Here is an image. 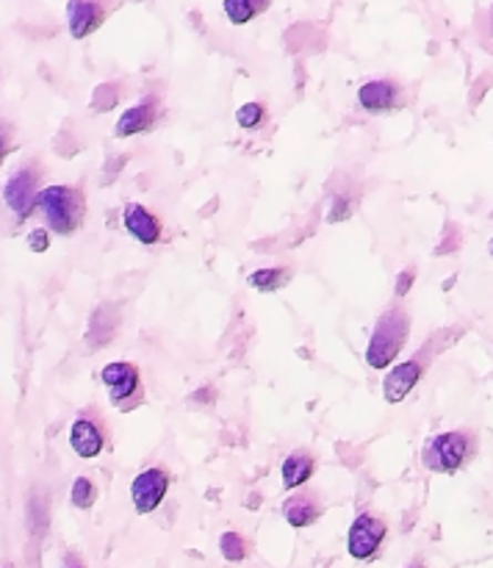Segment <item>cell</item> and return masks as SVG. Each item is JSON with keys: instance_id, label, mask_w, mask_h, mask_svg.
I'll return each instance as SVG.
<instances>
[{"instance_id": "20", "label": "cell", "mask_w": 493, "mask_h": 568, "mask_svg": "<svg viewBox=\"0 0 493 568\" xmlns=\"http://www.w3.org/2000/svg\"><path fill=\"white\" fill-rule=\"evenodd\" d=\"M219 552H222V558L230 560V564H242V560L247 558V541H244L238 532L227 530L225 536L219 538Z\"/></svg>"}, {"instance_id": "15", "label": "cell", "mask_w": 493, "mask_h": 568, "mask_svg": "<svg viewBox=\"0 0 493 568\" xmlns=\"http://www.w3.org/2000/svg\"><path fill=\"white\" fill-rule=\"evenodd\" d=\"M283 516H286V521L294 527V530H305V527L319 521L321 505L316 503L310 494H297V497L286 499V505H283Z\"/></svg>"}, {"instance_id": "6", "label": "cell", "mask_w": 493, "mask_h": 568, "mask_svg": "<svg viewBox=\"0 0 493 568\" xmlns=\"http://www.w3.org/2000/svg\"><path fill=\"white\" fill-rule=\"evenodd\" d=\"M166 491H170V475H166L161 466L138 471L131 483V499L136 514L147 516L153 514V510H158V505L164 503Z\"/></svg>"}, {"instance_id": "17", "label": "cell", "mask_w": 493, "mask_h": 568, "mask_svg": "<svg viewBox=\"0 0 493 568\" xmlns=\"http://www.w3.org/2000/svg\"><path fill=\"white\" fill-rule=\"evenodd\" d=\"M288 281H291V270L286 266H264L247 277L255 292H280L283 286H288Z\"/></svg>"}, {"instance_id": "16", "label": "cell", "mask_w": 493, "mask_h": 568, "mask_svg": "<svg viewBox=\"0 0 493 568\" xmlns=\"http://www.w3.org/2000/svg\"><path fill=\"white\" fill-rule=\"evenodd\" d=\"M269 3L271 0H222V9H225V17L233 26H247L255 17L264 14Z\"/></svg>"}, {"instance_id": "12", "label": "cell", "mask_w": 493, "mask_h": 568, "mask_svg": "<svg viewBox=\"0 0 493 568\" xmlns=\"http://www.w3.org/2000/svg\"><path fill=\"white\" fill-rule=\"evenodd\" d=\"M105 20V6L97 0H70L66 3V28L72 39H86Z\"/></svg>"}, {"instance_id": "4", "label": "cell", "mask_w": 493, "mask_h": 568, "mask_svg": "<svg viewBox=\"0 0 493 568\" xmlns=\"http://www.w3.org/2000/svg\"><path fill=\"white\" fill-rule=\"evenodd\" d=\"M388 536V527L380 516L374 514H360L358 519L352 521L347 532V552L349 558L355 560H371L377 552H380L382 541Z\"/></svg>"}, {"instance_id": "11", "label": "cell", "mask_w": 493, "mask_h": 568, "mask_svg": "<svg viewBox=\"0 0 493 568\" xmlns=\"http://www.w3.org/2000/svg\"><path fill=\"white\" fill-rule=\"evenodd\" d=\"M122 225L131 233L136 242H142L144 247H153V244L161 242L164 236V227H161L158 216L153 211L144 209L142 203H127L125 211H122Z\"/></svg>"}, {"instance_id": "10", "label": "cell", "mask_w": 493, "mask_h": 568, "mask_svg": "<svg viewBox=\"0 0 493 568\" xmlns=\"http://www.w3.org/2000/svg\"><path fill=\"white\" fill-rule=\"evenodd\" d=\"M158 116H161V103L155 94H150V98L138 100L136 105H131V109L122 111V116L116 120L114 136L127 139V136H136V133L153 131L155 122H158Z\"/></svg>"}, {"instance_id": "14", "label": "cell", "mask_w": 493, "mask_h": 568, "mask_svg": "<svg viewBox=\"0 0 493 568\" xmlns=\"http://www.w3.org/2000/svg\"><path fill=\"white\" fill-rule=\"evenodd\" d=\"M314 471H316L314 455H310L308 449H294L280 466L283 488H286V491H297V488H302L305 483L314 477Z\"/></svg>"}, {"instance_id": "1", "label": "cell", "mask_w": 493, "mask_h": 568, "mask_svg": "<svg viewBox=\"0 0 493 568\" xmlns=\"http://www.w3.org/2000/svg\"><path fill=\"white\" fill-rule=\"evenodd\" d=\"M476 455V436L471 430H446L427 438L421 447V464L435 475H454Z\"/></svg>"}, {"instance_id": "5", "label": "cell", "mask_w": 493, "mask_h": 568, "mask_svg": "<svg viewBox=\"0 0 493 568\" xmlns=\"http://www.w3.org/2000/svg\"><path fill=\"white\" fill-rule=\"evenodd\" d=\"M100 381L109 388V399L114 408H131V399L138 397L142 392V377L138 369L127 361H114V364H105L100 372Z\"/></svg>"}, {"instance_id": "21", "label": "cell", "mask_w": 493, "mask_h": 568, "mask_svg": "<svg viewBox=\"0 0 493 568\" xmlns=\"http://www.w3.org/2000/svg\"><path fill=\"white\" fill-rule=\"evenodd\" d=\"M236 122L244 128V131H253L264 122V105L260 103H244L242 109L236 111Z\"/></svg>"}, {"instance_id": "22", "label": "cell", "mask_w": 493, "mask_h": 568, "mask_svg": "<svg viewBox=\"0 0 493 568\" xmlns=\"http://www.w3.org/2000/svg\"><path fill=\"white\" fill-rule=\"evenodd\" d=\"M28 247L31 253H44L50 247V231L48 227H37V231L28 233Z\"/></svg>"}, {"instance_id": "18", "label": "cell", "mask_w": 493, "mask_h": 568, "mask_svg": "<svg viewBox=\"0 0 493 568\" xmlns=\"http://www.w3.org/2000/svg\"><path fill=\"white\" fill-rule=\"evenodd\" d=\"M116 316L111 308H97V314L92 316V325H89V333H86V342L92 344V347H100V344L109 342L111 336L116 333Z\"/></svg>"}, {"instance_id": "13", "label": "cell", "mask_w": 493, "mask_h": 568, "mask_svg": "<svg viewBox=\"0 0 493 568\" xmlns=\"http://www.w3.org/2000/svg\"><path fill=\"white\" fill-rule=\"evenodd\" d=\"M70 447L78 458L83 460L97 458L105 447L103 427L92 419H75L70 427Z\"/></svg>"}, {"instance_id": "23", "label": "cell", "mask_w": 493, "mask_h": 568, "mask_svg": "<svg viewBox=\"0 0 493 568\" xmlns=\"http://www.w3.org/2000/svg\"><path fill=\"white\" fill-rule=\"evenodd\" d=\"M6 155H9V131H6V125L0 122V166H3Z\"/></svg>"}, {"instance_id": "2", "label": "cell", "mask_w": 493, "mask_h": 568, "mask_svg": "<svg viewBox=\"0 0 493 568\" xmlns=\"http://www.w3.org/2000/svg\"><path fill=\"white\" fill-rule=\"evenodd\" d=\"M410 336V316L404 308H388L386 314L377 320L374 331H371L369 347H366V364L371 369L382 372L393 366L399 353L404 349Z\"/></svg>"}, {"instance_id": "8", "label": "cell", "mask_w": 493, "mask_h": 568, "mask_svg": "<svg viewBox=\"0 0 493 568\" xmlns=\"http://www.w3.org/2000/svg\"><path fill=\"white\" fill-rule=\"evenodd\" d=\"M421 375H424V364L415 358L402 361V364H393L388 369V375L382 377V397H386L388 405H397L419 386Z\"/></svg>"}, {"instance_id": "19", "label": "cell", "mask_w": 493, "mask_h": 568, "mask_svg": "<svg viewBox=\"0 0 493 568\" xmlns=\"http://www.w3.org/2000/svg\"><path fill=\"white\" fill-rule=\"evenodd\" d=\"M70 503L75 505L78 510H89L94 503H97V486H94L89 477H75L70 488Z\"/></svg>"}, {"instance_id": "26", "label": "cell", "mask_w": 493, "mask_h": 568, "mask_svg": "<svg viewBox=\"0 0 493 568\" xmlns=\"http://www.w3.org/2000/svg\"><path fill=\"white\" fill-rule=\"evenodd\" d=\"M408 568H424V566H421V564H410Z\"/></svg>"}, {"instance_id": "3", "label": "cell", "mask_w": 493, "mask_h": 568, "mask_svg": "<svg viewBox=\"0 0 493 568\" xmlns=\"http://www.w3.org/2000/svg\"><path fill=\"white\" fill-rule=\"evenodd\" d=\"M37 209L44 216V227L59 236H72L81 227L86 203L83 194L72 186H48L39 189Z\"/></svg>"}, {"instance_id": "7", "label": "cell", "mask_w": 493, "mask_h": 568, "mask_svg": "<svg viewBox=\"0 0 493 568\" xmlns=\"http://www.w3.org/2000/svg\"><path fill=\"white\" fill-rule=\"evenodd\" d=\"M358 103L369 114H388L402 105V87L391 78H374L358 89Z\"/></svg>"}, {"instance_id": "25", "label": "cell", "mask_w": 493, "mask_h": 568, "mask_svg": "<svg viewBox=\"0 0 493 568\" xmlns=\"http://www.w3.org/2000/svg\"><path fill=\"white\" fill-rule=\"evenodd\" d=\"M487 253H491V258H493V239H491V244H487Z\"/></svg>"}, {"instance_id": "9", "label": "cell", "mask_w": 493, "mask_h": 568, "mask_svg": "<svg viewBox=\"0 0 493 568\" xmlns=\"http://www.w3.org/2000/svg\"><path fill=\"white\" fill-rule=\"evenodd\" d=\"M37 194H39V183L31 170L17 172V175H11L9 183L3 186V200L17 220H25V216L37 209Z\"/></svg>"}, {"instance_id": "24", "label": "cell", "mask_w": 493, "mask_h": 568, "mask_svg": "<svg viewBox=\"0 0 493 568\" xmlns=\"http://www.w3.org/2000/svg\"><path fill=\"white\" fill-rule=\"evenodd\" d=\"M410 281H413V275H410V272H408V275L399 277V286H397V294H399V297H402V294L408 292V288H410Z\"/></svg>"}]
</instances>
